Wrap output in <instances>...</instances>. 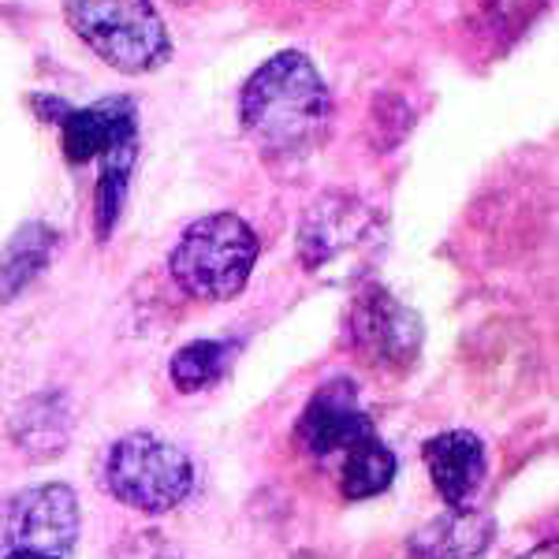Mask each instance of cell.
Segmentation results:
<instances>
[{"mask_svg": "<svg viewBox=\"0 0 559 559\" xmlns=\"http://www.w3.org/2000/svg\"><path fill=\"white\" fill-rule=\"evenodd\" d=\"M421 318L392 292L369 284L350 306V340L369 362L407 369L421 350Z\"/></svg>", "mask_w": 559, "mask_h": 559, "instance_id": "cell-7", "label": "cell"}, {"mask_svg": "<svg viewBox=\"0 0 559 559\" xmlns=\"http://www.w3.org/2000/svg\"><path fill=\"white\" fill-rule=\"evenodd\" d=\"M165 559H179V556H165Z\"/></svg>", "mask_w": 559, "mask_h": 559, "instance_id": "cell-19", "label": "cell"}, {"mask_svg": "<svg viewBox=\"0 0 559 559\" xmlns=\"http://www.w3.org/2000/svg\"><path fill=\"white\" fill-rule=\"evenodd\" d=\"M295 437L313 459H344L358 440L373 437V421L358 403V384L347 377H332L306 400L295 421Z\"/></svg>", "mask_w": 559, "mask_h": 559, "instance_id": "cell-8", "label": "cell"}, {"mask_svg": "<svg viewBox=\"0 0 559 559\" xmlns=\"http://www.w3.org/2000/svg\"><path fill=\"white\" fill-rule=\"evenodd\" d=\"M381 239V221L366 202L329 191L306 210L299 228V258L306 273H324Z\"/></svg>", "mask_w": 559, "mask_h": 559, "instance_id": "cell-6", "label": "cell"}, {"mask_svg": "<svg viewBox=\"0 0 559 559\" xmlns=\"http://www.w3.org/2000/svg\"><path fill=\"white\" fill-rule=\"evenodd\" d=\"M496 540V522L492 515L477 508H463L429 519L426 526H418L407 540L411 559H489Z\"/></svg>", "mask_w": 559, "mask_h": 559, "instance_id": "cell-11", "label": "cell"}, {"mask_svg": "<svg viewBox=\"0 0 559 559\" xmlns=\"http://www.w3.org/2000/svg\"><path fill=\"white\" fill-rule=\"evenodd\" d=\"M102 481L123 508L139 515H168L194 492V463L173 440L134 429L108 444Z\"/></svg>", "mask_w": 559, "mask_h": 559, "instance_id": "cell-3", "label": "cell"}, {"mask_svg": "<svg viewBox=\"0 0 559 559\" xmlns=\"http://www.w3.org/2000/svg\"><path fill=\"white\" fill-rule=\"evenodd\" d=\"M71 403L64 392H38L31 400L20 403V411L8 421V437L23 455H31L34 463H49V459L64 455L71 444Z\"/></svg>", "mask_w": 559, "mask_h": 559, "instance_id": "cell-12", "label": "cell"}, {"mask_svg": "<svg viewBox=\"0 0 559 559\" xmlns=\"http://www.w3.org/2000/svg\"><path fill=\"white\" fill-rule=\"evenodd\" d=\"M4 559H57V556H41V552H20V548H12Z\"/></svg>", "mask_w": 559, "mask_h": 559, "instance_id": "cell-18", "label": "cell"}, {"mask_svg": "<svg viewBox=\"0 0 559 559\" xmlns=\"http://www.w3.org/2000/svg\"><path fill=\"white\" fill-rule=\"evenodd\" d=\"M64 15L71 31L120 75H150L173 52L153 0H68Z\"/></svg>", "mask_w": 559, "mask_h": 559, "instance_id": "cell-4", "label": "cell"}, {"mask_svg": "<svg viewBox=\"0 0 559 559\" xmlns=\"http://www.w3.org/2000/svg\"><path fill=\"white\" fill-rule=\"evenodd\" d=\"M236 355H239L236 340H191V344H183L168 358V381L183 395L210 392L213 384H221L228 377Z\"/></svg>", "mask_w": 559, "mask_h": 559, "instance_id": "cell-14", "label": "cell"}, {"mask_svg": "<svg viewBox=\"0 0 559 559\" xmlns=\"http://www.w3.org/2000/svg\"><path fill=\"white\" fill-rule=\"evenodd\" d=\"M258 254V231L239 213L224 210L187 224L168 254V273L198 302H228L250 284Z\"/></svg>", "mask_w": 559, "mask_h": 559, "instance_id": "cell-2", "label": "cell"}, {"mask_svg": "<svg viewBox=\"0 0 559 559\" xmlns=\"http://www.w3.org/2000/svg\"><path fill=\"white\" fill-rule=\"evenodd\" d=\"M79 530H83L79 496L64 481H45L4 503V540L20 552L64 559L75 548Z\"/></svg>", "mask_w": 559, "mask_h": 559, "instance_id": "cell-5", "label": "cell"}, {"mask_svg": "<svg viewBox=\"0 0 559 559\" xmlns=\"http://www.w3.org/2000/svg\"><path fill=\"white\" fill-rule=\"evenodd\" d=\"M519 559H559V545H556V540H545V545L530 548V552L519 556Z\"/></svg>", "mask_w": 559, "mask_h": 559, "instance_id": "cell-17", "label": "cell"}, {"mask_svg": "<svg viewBox=\"0 0 559 559\" xmlns=\"http://www.w3.org/2000/svg\"><path fill=\"white\" fill-rule=\"evenodd\" d=\"M97 160H102V176H97V194H94V221H97V239H108L123 213V202H128L131 173H134V160H139V139L116 142Z\"/></svg>", "mask_w": 559, "mask_h": 559, "instance_id": "cell-16", "label": "cell"}, {"mask_svg": "<svg viewBox=\"0 0 559 559\" xmlns=\"http://www.w3.org/2000/svg\"><path fill=\"white\" fill-rule=\"evenodd\" d=\"M57 128L60 142H64V157L71 165H86L105 150H112L116 142L139 139V108L131 97H105L90 108H68Z\"/></svg>", "mask_w": 559, "mask_h": 559, "instance_id": "cell-10", "label": "cell"}, {"mask_svg": "<svg viewBox=\"0 0 559 559\" xmlns=\"http://www.w3.org/2000/svg\"><path fill=\"white\" fill-rule=\"evenodd\" d=\"M426 471L444 508L463 511L474 508L489 481V448L474 429H444L421 448Z\"/></svg>", "mask_w": 559, "mask_h": 559, "instance_id": "cell-9", "label": "cell"}, {"mask_svg": "<svg viewBox=\"0 0 559 559\" xmlns=\"http://www.w3.org/2000/svg\"><path fill=\"white\" fill-rule=\"evenodd\" d=\"M239 123L269 160H306L329 142L332 94L306 52L269 57L239 94Z\"/></svg>", "mask_w": 559, "mask_h": 559, "instance_id": "cell-1", "label": "cell"}, {"mask_svg": "<svg viewBox=\"0 0 559 559\" xmlns=\"http://www.w3.org/2000/svg\"><path fill=\"white\" fill-rule=\"evenodd\" d=\"M395 474H400V459L381 437H366L358 440L350 452L340 459V492L347 500H373L392 489Z\"/></svg>", "mask_w": 559, "mask_h": 559, "instance_id": "cell-15", "label": "cell"}, {"mask_svg": "<svg viewBox=\"0 0 559 559\" xmlns=\"http://www.w3.org/2000/svg\"><path fill=\"white\" fill-rule=\"evenodd\" d=\"M60 247V236L41 221H31L15 231L0 250V306L15 302L26 287L49 269L52 254Z\"/></svg>", "mask_w": 559, "mask_h": 559, "instance_id": "cell-13", "label": "cell"}]
</instances>
